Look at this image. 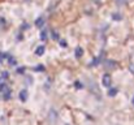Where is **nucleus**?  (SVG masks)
I'll list each match as a JSON object with an SVG mask.
<instances>
[{
	"label": "nucleus",
	"instance_id": "f257e3e1",
	"mask_svg": "<svg viewBox=\"0 0 134 125\" xmlns=\"http://www.w3.org/2000/svg\"><path fill=\"white\" fill-rule=\"evenodd\" d=\"M102 83H103V86L109 87L111 83H112V78H111V76H109V74H104V76H103V80H102Z\"/></svg>",
	"mask_w": 134,
	"mask_h": 125
},
{
	"label": "nucleus",
	"instance_id": "f03ea898",
	"mask_svg": "<svg viewBox=\"0 0 134 125\" xmlns=\"http://www.w3.org/2000/svg\"><path fill=\"white\" fill-rule=\"evenodd\" d=\"M44 51H46L44 46H39V47H37V50H35V55H37V56H42V55L44 54Z\"/></svg>",
	"mask_w": 134,
	"mask_h": 125
},
{
	"label": "nucleus",
	"instance_id": "7ed1b4c3",
	"mask_svg": "<svg viewBox=\"0 0 134 125\" xmlns=\"http://www.w3.org/2000/svg\"><path fill=\"white\" fill-rule=\"evenodd\" d=\"M43 25H44V18H43V17L37 18V21H35V26H37V28H42Z\"/></svg>",
	"mask_w": 134,
	"mask_h": 125
},
{
	"label": "nucleus",
	"instance_id": "20e7f679",
	"mask_svg": "<svg viewBox=\"0 0 134 125\" xmlns=\"http://www.w3.org/2000/svg\"><path fill=\"white\" fill-rule=\"evenodd\" d=\"M20 99H21L22 102H25V100L28 99V91H26V90H22V91L20 93Z\"/></svg>",
	"mask_w": 134,
	"mask_h": 125
},
{
	"label": "nucleus",
	"instance_id": "39448f33",
	"mask_svg": "<svg viewBox=\"0 0 134 125\" xmlns=\"http://www.w3.org/2000/svg\"><path fill=\"white\" fill-rule=\"evenodd\" d=\"M82 55H83V50L81 47H77L76 48V57H81Z\"/></svg>",
	"mask_w": 134,
	"mask_h": 125
},
{
	"label": "nucleus",
	"instance_id": "423d86ee",
	"mask_svg": "<svg viewBox=\"0 0 134 125\" xmlns=\"http://www.w3.org/2000/svg\"><path fill=\"white\" fill-rule=\"evenodd\" d=\"M9 89H8V86L5 85V83H0V91L2 93H7Z\"/></svg>",
	"mask_w": 134,
	"mask_h": 125
},
{
	"label": "nucleus",
	"instance_id": "0eeeda50",
	"mask_svg": "<svg viewBox=\"0 0 134 125\" xmlns=\"http://www.w3.org/2000/svg\"><path fill=\"white\" fill-rule=\"evenodd\" d=\"M116 94H117V89H111V90L108 91V95H109V96H115Z\"/></svg>",
	"mask_w": 134,
	"mask_h": 125
},
{
	"label": "nucleus",
	"instance_id": "6e6552de",
	"mask_svg": "<svg viewBox=\"0 0 134 125\" xmlns=\"http://www.w3.org/2000/svg\"><path fill=\"white\" fill-rule=\"evenodd\" d=\"M116 3H117L118 5H125V4L128 3V0H116Z\"/></svg>",
	"mask_w": 134,
	"mask_h": 125
},
{
	"label": "nucleus",
	"instance_id": "1a4fd4ad",
	"mask_svg": "<svg viewBox=\"0 0 134 125\" xmlns=\"http://www.w3.org/2000/svg\"><path fill=\"white\" fill-rule=\"evenodd\" d=\"M8 59H9V64H11V65H16V60H15L12 56L8 55Z\"/></svg>",
	"mask_w": 134,
	"mask_h": 125
},
{
	"label": "nucleus",
	"instance_id": "9d476101",
	"mask_svg": "<svg viewBox=\"0 0 134 125\" xmlns=\"http://www.w3.org/2000/svg\"><path fill=\"white\" fill-rule=\"evenodd\" d=\"M76 87H77V89H82V83L77 81V82H76Z\"/></svg>",
	"mask_w": 134,
	"mask_h": 125
},
{
	"label": "nucleus",
	"instance_id": "9b49d317",
	"mask_svg": "<svg viewBox=\"0 0 134 125\" xmlns=\"http://www.w3.org/2000/svg\"><path fill=\"white\" fill-rule=\"evenodd\" d=\"M59 43H60V44H61L63 47H66V43H65V41H60Z\"/></svg>",
	"mask_w": 134,
	"mask_h": 125
},
{
	"label": "nucleus",
	"instance_id": "f8f14e48",
	"mask_svg": "<svg viewBox=\"0 0 134 125\" xmlns=\"http://www.w3.org/2000/svg\"><path fill=\"white\" fill-rule=\"evenodd\" d=\"M3 77H4V78H7V77H9V74H8V72H3Z\"/></svg>",
	"mask_w": 134,
	"mask_h": 125
},
{
	"label": "nucleus",
	"instance_id": "ddd939ff",
	"mask_svg": "<svg viewBox=\"0 0 134 125\" xmlns=\"http://www.w3.org/2000/svg\"><path fill=\"white\" fill-rule=\"evenodd\" d=\"M112 17L116 18V20H120V16H118V15H112Z\"/></svg>",
	"mask_w": 134,
	"mask_h": 125
},
{
	"label": "nucleus",
	"instance_id": "4468645a",
	"mask_svg": "<svg viewBox=\"0 0 134 125\" xmlns=\"http://www.w3.org/2000/svg\"><path fill=\"white\" fill-rule=\"evenodd\" d=\"M41 37H42V39H46V31H42V35H41Z\"/></svg>",
	"mask_w": 134,
	"mask_h": 125
},
{
	"label": "nucleus",
	"instance_id": "2eb2a0df",
	"mask_svg": "<svg viewBox=\"0 0 134 125\" xmlns=\"http://www.w3.org/2000/svg\"><path fill=\"white\" fill-rule=\"evenodd\" d=\"M129 68H130V70H131V73L134 74V64H133V65H130Z\"/></svg>",
	"mask_w": 134,
	"mask_h": 125
},
{
	"label": "nucleus",
	"instance_id": "dca6fc26",
	"mask_svg": "<svg viewBox=\"0 0 134 125\" xmlns=\"http://www.w3.org/2000/svg\"><path fill=\"white\" fill-rule=\"evenodd\" d=\"M131 103H133V106H134V96H133V99H131Z\"/></svg>",
	"mask_w": 134,
	"mask_h": 125
}]
</instances>
